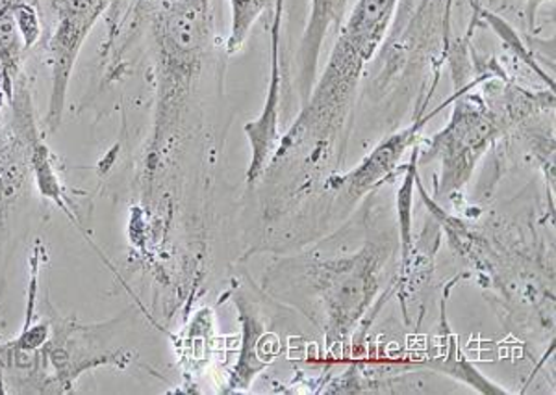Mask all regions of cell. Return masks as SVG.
I'll use <instances>...</instances> for the list:
<instances>
[{
  "label": "cell",
  "instance_id": "6da1fadb",
  "mask_svg": "<svg viewBox=\"0 0 556 395\" xmlns=\"http://www.w3.org/2000/svg\"><path fill=\"white\" fill-rule=\"evenodd\" d=\"M397 7L399 0H358L345 15L329 62L298 119L282 135L269 167L291 156H304L312 167L321 166L325 156L329 158L353 112L364 69L382 46Z\"/></svg>",
  "mask_w": 556,
  "mask_h": 395
},
{
  "label": "cell",
  "instance_id": "7a4b0ae2",
  "mask_svg": "<svg viewBox=\"0 0 556 395\" xmlns=\"http://www.w3.org/2000/svg\"><path fill=\"white\" fill-rule=\"evenodd\" d=\"M146 2L156 52V114L146 158L147 175L154 177L173 153L201 77L212 41V12L210 0Z\"/></svg>",
  "mask_w": 556,
  "mask_h": 395
},
{
  "label": "cell",
  "instance_id": "3957f363",
  "mask_svg": "<svg viewBox=\"0 0 556 395\" xmlns=\"http://www.w3.org/2000/svg\"><path fill=\"white\" fill-rule=\"evenodd\" d=\"M508 115L484 97L462 91L445 127L417 148V166L440 164L438 197H453L473 177L482 156L513 127Z\"/></svg>",
  "mask_w": 556,
  "mask_h": 395
},
{
  "label": "cell",
  "instance_id": "277c9868",
  "mask_svg": "<svg viewBox=\"0 0 556 395\" xmlns=\"http://www.w3.org/2000/svg\"><path fill=\"white\" fill-rule=\"evenodd\" d=\"M119 0H47L51 30L45 41V62L51 71V97L43 117L45 136L54 135L64 117L71 78L84 43L108 10Z\"/></svg>",
  "mask_w": 556,
  "mask_h": 395
},
{
  "label": "cell",
  "instance_id": "5b68a950",
  "mask_svg": "<svg viewBox=\"0 0 556 395\" xmlns=\"http://www.w3.org/2000/svg\"><path fill=\"white\" fill-rule=\"evenodd\" d=\"M386 258L384 249L367 243L356 255L316 266V286L325 306L330 344L348 340L371 305Z\"/></svg>",
  "mask_w": 556,
  "mask_h": 395
},
{
  "label": "cell",
  "instance_id": "8992f818",
  "mask_svg": "<svg viewBox=\"0 0 556 395\" xmlns=\"http://www.w3.org/2000/svg\"><path fill=\"white\" fill-rule=\"evenodd\" d=\"M10 114L0 123V249L7 240L13 211L34 182L33 151L45 138L34 110L33 90L25 71L13 84L8 99Z\"/></svg>",
  "mask_w": 556,
  "mask_h": 395
},
{
  "label": "cell",
  "instance_id": "52a82bcc",
  "mask_svg": "<svg viewBox=\"0 0 556 395\" xmlns=\"http://www.w3.org/2000/svg\"><path fill=\"white\" fill-rule=\"evenodd\" d=\"M271 30H269V80H267V95L262 112L253 122L243 127L251 160L247 167V182H258L264 173L269 171L273 156L277 153L282 135H280V106H282V71H280V36H282V13L285 0H275L273 7Z\"/></svg>",
  "mask_w": 556,
  "mask_h": 395
},
{
  "label": "cell",
  "instance_id": "ba28073f",
  "mask_svg": "<svg viewBox=\"0 0 556 395\" xmlns=\"http://www.w3.org/2000/svg\"><path fill=\"white\" fill-rule=\"evenodd\" d=\"M464 90L466 88L456 90V93H453L447 101L442 102L438 109L430 110V114L419 115L416 122L410 123L408 127L401 128L397 132L384 138L371 153L367 154L366 158L362 160L358 166L353 167L351 171L343 173V175L332 177L329 180L330 188L336 192L345 193L351 201H356V199L364 197L366 193L371 192L377 186L382 184L386 179H390L393 171L401 166L403 156L410 149L416 148L419 132L424 130L429 119L453 104L456 97L460 95Z\"/></svg>",
  "mask_w": 556,
  "mask_h": 395
},
{
  "label": "cell",
  "instance_id": "9c48e42d",
  "mask_svg": "<svg viewBox=\"0 0 556 395\" xmlns=\"http://www.w3.org/2000/svg\"><path fill=\"white\" fill-rule=\"evenodd\" d=\"M349 0H312L311 15L304 26L303 38L299 43L298 56V91L301 102L311 97L316 84L317 67L321 58L325 39L332 30H340L348 15Z\"/></svg>",
  "mask_w": 556,
  "mask_h": 395
},
{
  "label": "cell",
  "instance_id": "30bf717a",
  "mask_svg": "<svg viewBox=\"0 0 556 395\" xmlns=\"http://www.w3.org/2000/svg\"><path fill=\"white\" fill-rule=\"evenodd\" d=\"M236 306H238L241 326H243V345H241L240 360L228 379L225 392H241V390L251 388L254 377L269 366V358H264V353H262V340L267 336L266 327L262 323L253 305H249L243 297L236 300Z\"/></svg>",
  "mask_w": 556,
  "mask_h": 395
},
{
  "label": "cell",
  "instance_id": "8fae6325",
  "mask_svg": "<svg viewBox=\"0 0 556 395\" xmlns=\"http://www.w3.org/2000/svg\"><path fill=\"white\" fill-rule=\"evenodd\" d=\"M230 4V34H228L227 49L230 56H235L245 46L249 34L256 25V21L275 7V0H228Z\"/></svg>",
  "mask_w": 556,
  "mask_h": 395
},
{
  "label": "cell",
  "instance_id": "7c38bea8",
  "mask_svg": "<svg viewBox=\"0 0 556 395\" xmlns=\"http://www.w3.org/2000/svg\"><path fill=\"white\" fill-rule=\"evenodd\" d=\"M527 2H529V15H527V17H529V23H531L532 28V23L536 20L538 7H540L542 2H545V0H527Z\"/></svg>",
  "mask_w": 556,
  "mask_h": 395
}]
</instances>
